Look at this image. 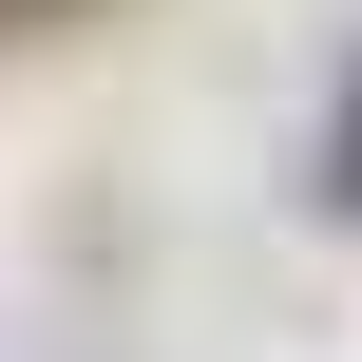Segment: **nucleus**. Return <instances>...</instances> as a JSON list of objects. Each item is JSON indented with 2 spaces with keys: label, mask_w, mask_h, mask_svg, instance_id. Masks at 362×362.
Instances as JSON below:
<instances>
[{
  "label": "nucleus",
  "mask_w": 362,
  "mask_h": 362,
  "mask_svg": "<svg viewBox=\"0 0 362 362\" xmlns=\"http://www.w3.org/2000/svg\"><path fill=\"white\" fill-rule=\"evenodd\" d=\"M325 191H344V210H362V76H344V153H325Z\"/></svg>",
  "instance_id": "obj_1"
}]
</instances>
